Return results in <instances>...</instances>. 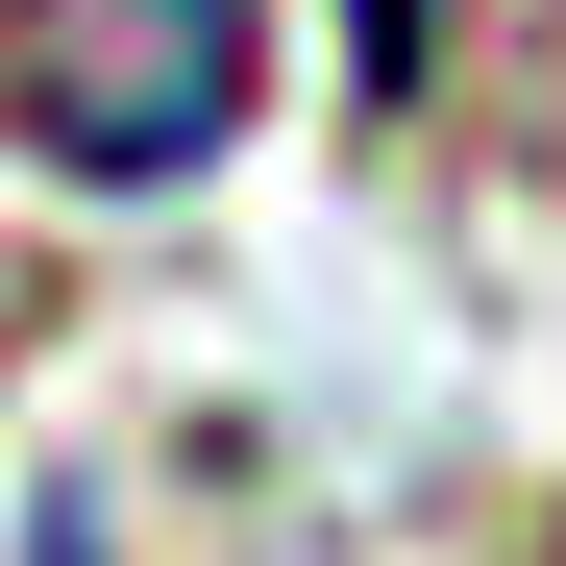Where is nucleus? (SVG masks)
<instances>
[{
    "label": "nucleus",
    "mask_w": 566,
    "mask_h": 566,
    "mask_svg": "<svg viewBox=\"0 0 566 566\" xmlns=\"http://www.w3.org/2000/svg\"><path fill=\"white\" fill-rule=\"evenodd\" d=\"M271 124V0H0V148L74 198H172Z\"/></svg>",
    "instance_id": "obj_1"
},
{
    "label": "nucleus",
    "mask_w": 566,
    "mask_h": 566,
    "mask_svg": "<svg viewBox=\"0 0 566 566\" xmlns=\"http://www.w3.org/2000/svg\"><path fill=\"white\" fill-rule=\"evenodd\" d=\"M443 74V0H345V99H419Z\"/></svg>",
    "instance_id": "obj_2"
},
{
    "label": "nucleus",
    "mask_w": 566,
    "mask_h": 566,
    "mask_svg": "<svg viewBox=\"0 0 566 566\" xmlns=\"http://www.w3.org/2000/svg\"><path fill=\"white\" fill-rule=\"evenodd\" d=\"M25 566H99V542H74V517H50V542H25Z\"/></svg>",
    "instance_id": "obj_3"
}]
</instances>
